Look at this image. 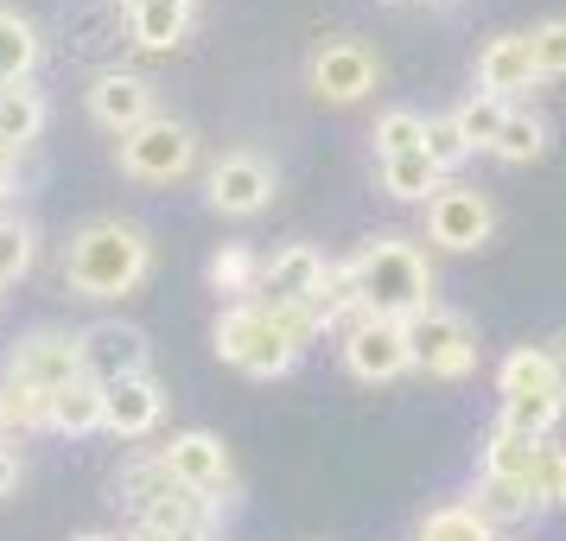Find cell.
<instances>
[{
  "label": "cell",
  "instance_id": "obj_1",
  "mask_svg": "<svg viewBox=\"0 0 566 541\" xmlns=\"http://www.w3.org/2000/svg\"><path fill=\"white\" fill-rule=\"evenodd\" d=\"M217 357L242 370V376H255V383H274L286 376L300 351H306L312 337H318V319L306 306H261V300H235L223 306L217 319Z\"/></svg>",
  "mask_w": 566,
  "mask_h": 541
},
{
  "label": "cell",
  "instance_id": "obj_2",
  "mask_svg": "<svg viewBox=\"0 0 566 541\" xmlns=\"http://www.w3.org/2000/svg\"><path fill=\"white\" fill-rule=\"evenodd\" d=\"M154 274V242L147 230H134L122 217H96V223H83L71 236V249H64V281L71 293L83 300H122L134 287Z\"/></svg>",
  "mask_w": 566,
  "mask_h": 541
},
{
  "label": "cell",
  "instance_id": "obj_3",
  "mask_svg": "<svg viewBox=\"0 0 566 541\" xmlns=\"http://www.w3.org/2000/svg\"><path fill=\"white\" fill-rule=\"evenodd\" d=\"M350 281L369 319H401L433 306V268L413 249L408 236H369L357 256H350Z\"/></svg>",
  "mask_w": 566,
  "mask_h": 541
},
{
  "label": "cell",
  "instance_id": "obj_4",
  "mask_svg": "<svg viewBox=\"0 0 566 541\" xmlns=\"http://www.w3.org/2000/svg\"><path fill=\"white\" fill-rule=\"evenodd\" d=\"M408 351H413V370H427L439 383H464L478 370V332L464 312H446V306H427L408 319Z\"/></svg>",
  "mask_w": 566,
  "mask_h": 541
},
{
  "label": "cell",
  "instance_id": "obj_5",
  "mask_svg": "<svg viewBox=\"0 0 566 541\" xmlns=\"http://www.w3.org/2000/svg\"><path fill=\"white\" fill-rule=\"evenodd\" d=\"M191 159H198V134L172 122V115H154V122H140V128L122 134V173L140 185H172L191 173Z\"/></svg>",
  "mask_w": 566,
  "mask_h": 541
},
{
  "label": "cell",
  "instance_id": "obj_6",
  "mask_svg": "<svg viewBox=\"0 0 566 541\" xmlns=\"http://www.w3.org/2000/svg\"><path fill=\"white\" fill-rule=\"evenodd\" d=\"M159 465L172 471V485L198 490V497H210V503H230L235 465H230V446H223L217 434H205V427H191V434H172L166 446H159Z\"/></svg>",
  "mask_w": 566,
  "mask_h": 541
},
{
  "label": "cell",
  "instance_id": "obj_7",
  "mask_svg": "<svg viewBox=\"0 0 566 541\" xmlns=\"http://www.w3.org/2000/svg\"><path fill=\"white\" fill-rule=\"evenodd\" d=\"M77 332H57V325H39L27 332L13 351H7V383L39 388V395H57L64 383H77Z\"/></svg>",
  "mask_w": 566,
  "mask_h": 541
},
{
  "label": "cell",
  "instance_id": "obj_8",
  "mask_svg": "<svg viewBox=\"0 0 566 541\" xmlns=\"http://www.w3.org/2000/svg\"><path fill=\"white\" fill-rule=\"evenodd\" d=\"M490 230H496V205H490L478 185H439L433 198H427V236H433L439 249H484Z\"/></svg>",
  "mask_w": 566,
  "mask_h": 541
},
{
  "label": "cell",
  "instance_id": "obj_9",
  "mask_svg": "<svg viewBox=\"0 0 566 541\" xmlns=\"http://www.w3.org/2000/svg\"><path fill=\"white\" fill-rule=\"evenodd\" d=\"M344 363L357 383H395L413 370V351H408V325L401 319H369L363 312L357 325H344Z\"/></svg>",
  "mask_w": 566,
  "mask_h": 541
},
{
  "label": "cell",
  "instance_id": "obj_10",
  "mask_svg": "<svg viewBox=\"0 0 566 541\" xmlns=\"http://www.w3.org/2000/svg\"><path fill=\"white\" fill-rule=\"evenodd\" d=\"M382 77V58L369 52L363 39H325L318 52H312V96H325V103H363L369 90Z\"/></svg>",
  "mask_w": 566,
  "mask_h": 541
},
{
  "label": "cell",
  "instance_id": "obj_11",
  "mask_svg": "<svg viewBox=\"0 0 566 541\" xmlns=\"http://www.w3.org/2000/svg\"><path fill=\"white\" fill-rule=\"evenodd\" d=\"M154 357V344L140 325H122V319H103V325H90L77 332V370L90 383H115V376H140Z\"/></svg>",
  "mask_w": 566,
  "mask_h": 541
},
{
  "label": "cell",
  "instance_id": "obj_12",
  "mask_svg": "<svg viewBox=\"0 0 566 541\" xmlns=\"http://www.w3.org/2000/svg\"><path fill=\"white\" fill-rule=\"evenodd\" d=\"M325 268H332V261L318 256L312 242H286V249H274V256H261L255 300L261 306H306L312 312L318 287H325Z\"/></svg>",
  "mask_w": 566,
  "mask_h": 541
},
{
  "label": "cell",
  "instance_id": "obj_13",
  "mask_svg": "<svg viewBox=\"0 0 566 541\" xmlns=\"http://www.w3.org/2000/svg\"><path fill=\"white\" fill-rule=\"evenodd\" d=\"M205 198H210V210H223V217H255V210L274 205V166L261 154H223L210 166Z\"/></svg>",
  "mask_w": 566,
  "mask_h": 541
},
{
  "label": "cell",
  "instance_id": "obj_14",
  "mask_svg": "<svg viewBox=\"0 0 566 541\" xmlns=\"http://www.w3.org/2000/svg\"><path fill=\"white\" fill-rule=\"evenodd\" d=\"M159 414H166V395H159V383L147 370L103 383V427L115 439H147L159 427Z\"/></svg>",
  "mask_w": 566,
  "mask_h": 541
},
{
  "label": "cell",
  "instance_id": "obj_15",
  "mask_svg": "<svg viewBox=\"0 0 566 541\" xmlns=\"http://www.w3.org/2000/svg\"><path fill=\"white\" fill-rule=\"evenodd\" d=\"M90 115H96L103 128H115V134L140 128V122H154L159 115L154 108V83L134 77V71H103V77L90 83Z\"/></svg>",
  "mask_w": 566,
  "mask_h": 541
},
{
  "label": "cell",
  "instance_id": "obj_16",
  "mask_svg": "<svg viewBox=\"0 0 566 541\" xmlns=\"http://www.w3.org/2000/svg\"><path fill=\"white\" fill-rule=\"evenodd\" d=\"M535 58H528V32H496L478 52V96L510 103L515 90H535Z\"/></svg>",
  "mask_w": 566,
  "mask_h": 541
},
{
  "label": "cell",
  "instance_id": "obj_17",
  "mask_svg": "<svg viewBox=\"0 0 566 541\" xmlns=\"http://www.w3.org/2000/svg\"><path fill=\"white\" fill-rule=\"evenodd\" d=\"M541 471H547V439H522V434H510V427H496V434L484 439V478L541 490Z\"/></svg>",
  "mask_w": 566,
  "mask_h": 541
},
{
  "label": "cell",
  "instance_id": "obj_18",
  "mask_svg": "<svg viewBox=\"0 0 566 541\" xmlns=\"http://www.w3.org/2000/svg\"><path fill=\"white\" fill-rule=\"evenodd\" d=\"M45 96L32 90V83H13V90H0V159H20L45 134Z\"/></svg>",
  "mask_w": 566,
  "mask_h": 541
},
{
  "label": "cell",
  "instance_id": "obj_19",
  "mask_svg": "<svg viewBox=\"0 0 566 541\" xmlns=\"http://www.w3.org/2000/svg\"><path fill=\"white\" fill-rule=\"evenodd\" d=\"M128 32L140 52H172L191 32V7L185 0H128Z\"/></svg>",
  "mask_w": 566,
  "mask_h": 541
},
{
  "label": "cell",
  "instance_id": "obj_20",
  "mask_svg": "<svg viewBox=\"0 0 566 541\" xmlns=\"http://www.w3.org/2000/svg\"><path fill=\"white\" fill-rule=\"evenodd\" d=\"M471 510L484 516L490 529H510V522H528L535 510H547V497L535 485H503V478H478L471 490Z\"/></svg>",
  "mask_w": 566,
  "mask_h": 541
},
{
  "label": "cell",
  "instance_id": "obj_21",
  "mask_svg": "<svg viewBox=\"0 0 566 541\" xmlns=\"http://www.w3.org/2000/svg\"><path fill=\"white\" fill-rule=\"evenodd\" d=\"M172 490H179V485H172V471L159 465V452H140V459H128V465H122V478H115V497L128 503V516H147L154 503H166Z\"/></svg>",
  "mask_w": 566,
  "mask_h": 541
},
{
  "label": "cell",
  "instance_id": "obj_22",
  "mask_svg": "<svg viewBox=\"0 0 566 541\" xmlns=\"http://www.w3.org/2000/svg\"><path fill=\"white\" fill-rule=\"evenodd\" d=\"M45 427H57V434H96L103 427V383H90V376L64 383L52 395V408H45Z\"/></svg>",
  "mask_w": 566,
  "mask_h": 541
},
{
  "label": "cell",
  "instance_id": "obj_23",
  "mask_svg": "<svg viewBox=\"0 0 566 541\" xmlns=\"http://www.w3.org/2000/svg\"><path fill=\"white\" fill-rule=\"evenodd\" d=\"M32 64H39V27H32L27 13L0 7V90L27 83V77H32Z\"/></svg>",
  "mask_w": 566,
  "mask_h": 541
},
{
  "label": "cell",
  "instance_id": "obj_24",
  "mask_svg": "<svg viewBox=\"0 0 566 541\" xmlns=\"http://www.w3.org/2000/svg\"><path fill=\"white\" fill-rule=\"evenodd\" d=\"M376 185H382L388 198H401V205H427L446 179L433 173L427 154H395V159H376Z\"/></svg>",
  "mask_w": 566,
  "mask_h": 541
},
{
  "label": "cell",
  "instance_id": "obj_25",
  "mask_svg": "<svg viewBox=\"0 0 566 541\" xmlns=\"http://www.w3.org/2000/svg\"><path fill=\"white\" fill-rule=\"evenodd\" d=\"M496 395H503V402H522V395H560V388H554V363H547V351H528V344H522V351H510V357L496 363Z\"/></svg>",
  "mask_w": 566,
  "mask_h": 541
},
{
  "label": "cell",
  "instance_id": "obj_26",
  "mask_svg": "<svg viewBox=\"0 0 566 541\" xmlns=\"http://www.w3.org/2000/svg\"><path fill=\"white\" fill-rule=\"evenodd\" d=\"M210 287H217V293H230V306H235V300H255L261 249H249V242H223V249L210 256Z\"/></svg>",
  "mask_w": 566,
  "mask_h": 541
},
{
  "label": "cell",
  "instance_id": "obj_27",
  "mask_svg": "<svg viewBox=\"0 0 566 541\" xmlns=\"http://www.w3.org/2000/svg\"><path fill=\"white\" fill-rule=\"evenodd\" d=\"M490 154L503 159V166H528V159L547 154V122H541L535 108H510L503 115V134L490 141Z\"/></svg>",
  "mask_w": 566,
  "mask_h": 541
},
{
  "label": "cell",
  "instance_id": "obj_28",
  "mask_svg": "<svg viewBox=\"0 0 566 541\" xmlns=\"http://www.w3.org/2000/svg\"><path fill=\"white\" fill-rule=\"evenodd\" d=\"M312 319H318V332H332V325H357L363 319L350 261H332V268H325V287H318V300H312Z\"/></svg>",
  "mask_w": 566,
  "mask_h": 541
},
{
  "label": "cell",
  "instance_id": "obj_29",
  "mask_svg": "<svg viewBox=\"0 0 566 541\" xmlns=\"http://www.w3.org/2000/svg\"><path fill=\"white\" fill-rule=\"evenodd\" d=\"M413 541H496V529L471 503H439V510L420 516V535Z\"/></svg>",
  "mask_w": 566,
  "mask_h": 541
},
{
  "label": "cell",
  "instance_id": "obj_30",
  "mask_svg": "<svg viewBox=\"0 0 566 541\" xmlns=\"http://www.w3.org/2000/svg\"><path fill=\"white\" fill-rule=\"evenodd\" d=\"M503 115H510V103H496V96H464V103L452 108V128H459L464 147L478 154V147H490V141L503 134Z\"/></svg>",
  "mask_w": 566,
  "mask_h": 541
},
{
  "label": "cell",
  "instance_id": "obj_31",
  "mask_svg": "<svg viewBox=\"0 0 566 541\" xmlns=\"http://www.w3.org/2000/svg\"><path fill=\"white\" fill-rule=\"evenodd\" d=\"M560 414H566L560 395H522V402H503V420H496V427H510V434H522V439H547Z\"/></svg>",
  "mask_w": 566,
  "mask_h": 541
},
{
  "label": "cell",
  "instance_id": "obj_32",
  "mask_svg": "<svg viewBox=\"0 0 566 541\" xmlns=\"http://www.w3.org/2000/svg\"><path fill=\"white\" fill-rule=\"evenodd\" d=\"M427 147V115L420 108H388L376 122V159H395V154H420Z\"/></svg>",
  "mask_w": 566,
  "mask_h": 541
},
{
  "label": "cell",
  "instance_id": "obj_33",
  "mask_svg": "<svg viewBox=\"0 0 566 541\" xmlns=\"http://www.w3.org/2000/svg\"><path fill=\"white\" fill-rule=\"evenodd\" d=\"M420 154L433 159L439 179H452L464 159H471V147H464V134L452 128V115H439V122H427V147H420Z\"/></svg>",
  "mask_w": 566,
  "mask_h": 541
},
{
  "label": "cell",
  "instance_id": "obj_34",
  "mask_svg": "<svg viewBox=\"0 0 566 541\" xmlns=\"http://www.w3.org/2000/svg\"><path fill=\"white\" fill-rule=\"evenodd\" d=\"M27 268H32V223L0 217V287L27 281Z\"/></svg>",
  "mask_w": 566,
  "mask_h": 541
},
{
  "label": "cell",
  "instance_id": "obj_35",
  "mask_svg": "<svg viewBox=\"0 0 566 541\" xmlns=\"http://www.w3.org/2000/svg\"><path fill=\"white\" fill-rule=\"evenodd\" d=\"M528 58H535V77H566V20L528 27Z\"/></svg>",
  "mask_w": 566,
  "mask_h": 541
},
{
  "label": "cell",
  "instance_id": "obj_36",
  "mask_svg": "<svg viewBox=\"0 0 566 541\" xmlns=\"http://www.w3.org/2000/svg\"><path fill=\"white\" fill-rule=\"evenodd\" d=\"M0 402H7V427H45V408H52V395L20 388V383L0 388Z\"/></svg>",
  "mask_w": 566,
  "mask_h": 541
},
{
  "label": "cell",
  "instance_id": "obj_37",
  "mask_svg": "<svg viewBox=\"0 0 566 541\" xmlns=\"http://www.w3.org/2000/svg\"><path fill=\"white\" fill-rule=\"evenodd\" d=\"M541 497H547V503H566V452H547V471H541Z\"/></svg>",
  "mask_w": 566,
  "mask_h": 541
},
{
  "label": "cell",
  "instance_id": "obj_38",
  "mask_svg": "<svg viewBox=\"0 0 566 541\" xmlns=\"http://www.w3.org/2000/svg\"><path fill=\"white\" fill-rule=\"evenodd\" d=\"M541 351H547V363H554V388H560V402H566V332H560V337H547Z\"/></svg>",
  "mask_w": 566,
  "mask_h": 541
},
{
  "label": "cell",
  "instance_id": "obj_39",
  "mask_svg": "<svg viewBox=\"0 0 566 541\" xmlns=\"http://www.w3.org/2000/svg\"><path fill=\"white\" fill-rule=\"evenodd\" d=\"M20 485V459H13V452H7V446H0V497H7V490Z\"/></svg>",
  "mask_w": 566,
  "mask_h": 541
},
{
  "label": "cell",
  "instance_id": "obj_40",
  "mask_svg": "<svg viewBox=\"0 0 566 541\" xmlns=\"http://www.w3.org/2000/svg\"><path fill=\"white\" fill-rule=\"evenodd\" d=\"M7 185H13V159H0V198H7Z\"/></svg>",
  "mask_w": 566,
  "mask_h": 541
},
{
  "label": "cell",
  "instance_id": "obj_41",
  "mask_svg": "<svg viewBox=\"0 0 566 541\" xmlns=\"http://www.w3.org/2000/svg\"><path fill=\"white\" fill-rule=\"evenodd\" d=\"M77 541H128V535H77Z\"/></svg>",
  "mask_w": 566,
  "mask_h": 541
},
{
  "label": "cell",
  "instance_id": "obj_42",
  "mask_svg": "<svg viewBox=\"0 0 566 541\" xmlns=\"http://www.w3.org/2000/svg\"><path fill=\"white\" fill-rule=\"evenodd\" d=\"M0 434H7V402H0Z\"/></svg>",
  "mask_w": 566,
  "mask_h": 541
},
{
  "label": "cell",
  "instance_id": "obj_43",
  "mask_svg": "<svg viewBox=\"0 0 566 541\" xmlns=\"http://www.w3.org/2000/svg\"><path fill=\"white\" fill-rule=\"evenodd\" d=\"M185 7H198V0H185Z\"/></svg>",
  "mask_w": 566,
  "mask_h": 541
}]
</instances>
